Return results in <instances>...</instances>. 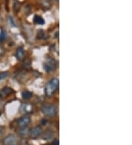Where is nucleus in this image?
I'll return each instance as SVG.
<instances>
[{
  "label": "nucleus",
  "instance_id": "obj_1",
  "mask_svg": "<svg viewBox=\"0 0 132 145\" xmlns=\"http://www.w3.org/2000/svg\"><path fill=\"white\" fill-rule=\"evenodd\" d=\"M59 84H60V82L57 78H52L51 80H50L46 84V88H45V92H46V95H52L53 94L56 92V89H58Z\"/></svg>",
  "mask_w": 132,
  "mask_h": 145
},
{
  "label": "nucleus",
  "instance_id": "obj_2",
  "mask_svg": "<svg viewBox=\"0 0 132 145\" xmlns=\"http://www.w3.org/2000/svg\"><path fill=\"white\" fill-rule=\"evenodd\" d=\"M41 111L44 115L47 117H55L57 112V108L56 106L53 104H44L41 108Z\"/></svg>",
  "mask_w": 132,
  "mask_h": 145
},
{
  "label": "nucleus",
  "instance_id": "obj_3",
  "mask_svg": "<svg viewBox=\"0 0 132 145\" xmlns=\"http://www.w3.org/2000/svg\"><path fill=\"white\" fill-rule=\"evenodd\" d=\"M18 142V138L12 134L7 135L3 139L4 145H16Z\"/></svg>",
  "mask_w": 132,
  "mask_h": 145
},
{
  "label": "nucleus",
  "instance_id": "obj_4",
  "mask_svg": "<svg viewBox=\"0 0 132 145\" xmlns=\"http://www.w3.org/2000/svg\"><path fill=\"white\" fill-rule=\"evenodd\" d=\"M30 122H31V117L28 115H25V116H23L21 118H19V120H18V126L20 128L27 127Z\"/></svg>",
  "mask_w": 132,
  "mask_h": 145
},
{
  "label": "nucleus",
  "instance_id": "obj_5",
  "mask_svg": "<svg viewBox=\"0 0 132 145\" xmlns=\"http://www.w3.org/2000/svg\"><path fill=\"white\" fill-rule=\"evenodd\" d=\"M56 62L55 59H49L44 63V69L47 72H51L56 68Z\"/></svg>",
  "mask_w": 132,
  "mask_h": 145
},
{
  "label": "nucleus",
  "instance_id": "obj_6",
  "mask_svg": "<svg viewBox=\"0 0 132 145\" xmlns=\"http://www.w3.org/2000/svg\"><path fill=\"white\" fill-rule=\"evenodd\" d=\"M43 133V129L40 126H36L30 130V136L32 138H36L41 136Z\"/></svg>",
  "mask_w": 132,
  "mask_h": 145
},
{
  "label": "nucleus",
  "instance_id": "obj_7",
  "mask_svg": "<svg viewBox=\"0 0 132 145\" xmlns=\"http://www.w3.org/2000/svg\"><path fill=\"white\" fill-rule=\"evenodd\" d=\"M13 92V90L10 87H5L0 91V98L5 97V96H8Z\"/></svg>",
  "mask_w": 132,
  "mask_h": 145
},
{
  "label": "nucleus",
  "instance_id": "obj_8",
  "mask_svg": "<svg viewBox=\"0 0 132 145\" xmlns=\"http://www.w3.org/2000/svg\"><path fill=\"white\" fill-rule=\"evenodd\" d=\"M30 130L27 127H21V128L19 129V131H18V134H19V136H21V137H24V138L30 136Z\"/></svg>",
  "mask_w": 132,
  "mask_h": 145
},
{
  "label": "nucleus",
  "instance_id": "obj_9",
  "mask_svg": "<svg viewBox=\"0 0 132 145\" xmlns=\"http://www.w3.org/2000/svg\"><path fill=\"white\" fill-rule=\"evenodd\" d=\"M16 58L18 59V60H21V59H23L24 57V51L21 47L20 48H18L17 51H16Z\"/></svg>",
  "mask_w": 132,
  "mask_h": 145
},
{
  "label": "nucleus",
  "instance_id": "obj_10",
  "mask_svg": "<svg viewBox=\"0 0 132 145\" xmlns=\"http://www.w3.org/2000/svg\"><path fill=\"white\" fill-rule=\"evenodd\" d=\"M53 136H54V133L51 131L48 130L43 134L42 138L45 140H50L53 138Z\"/></svg>",
  "mask_w": 132,
  "mask_h": 145
},
{
  "label": "nucleus",
  "instance_id": "obj_11",
  "mask_svg": "<svg viewBox=\"0 0 132 145\" xmlns=\"http://www.w3.org/2000/svg\"><path fill=\"white\" fill-rule=\"evenodd\" d=\"M34 21H35V24H43L45 23L44 19L41 17L40 16H35L34 17Z\"/></svg>",
  "mask_w": 132,
  "mask_h": 145
},
{
  "label": "nucleus",
  "instance_id": "obj_12",
  "mask_svg": "<svg viewBox=\"0 0 132 145\" xmlns=\"http://www.w3.org/2000/svg\"><path fill=\"white\" fill-rule=\"evenodd\" d=\"M32 97V92H30V91H24V92H22V97H23V99L24 100H29L30 99L31 97Z\"/></svg>",
  "mask_w": 132,
  "mask_h": 145
},
{
  "label": "nucleus",
  "instance_id": "obj_13",
  "mask_svg": "<svg viewBox=\"0 0 132 145\" xmlns=\"http://www.w3.org/2000/svg\"><path fill=\"white\" fill-rule=\"evenodd\" d=\"M6 37H7L6 32L4 30L1 31V32H0V42H4L6 40Z\"/></svg>",
  "mask_w": 132,
  "mask_h": 145
},
{
  "label": "nucleus",
  "instance_id": "obj_14",
  "mask_svg": "<svg viewBox=\"0 0 132 145\" xmlns=\"http://www.w3.org/2000/svg\"><path fill=\"white\" fill-rule=\"evenodd\" d=\"M8 76V72H3L0 73V81L6 78Z\"/></svg>",
  "mask_w": 132,
  "mask_h": 145
},
{
  "label": "nucleus",
  "instance_id": "obj_15",
  "mask_svg": "<svg viewBox=\"0 0 132 145\" xmlns=\"http://www.w3.org/2000/svg\"><path fill=\"white\" fill-rule=\"evenodd\" d=\"M52 145H60V142L57 139H55L52 142Z\"/></svg>",
  "mask_w": 132,
  "mask_h": 145
},
{
  "label": "nucleus",
  "instance_id": "obj_16",
  "mask_svg": "<svg viewBox=\"0 0 132 145\" xmlns=\"http://www.w3.org/2000/svg\"><path fill=\"white\" fill-rule=\"evenodd\" d=\"M4 132H5V128H4V127L0 126V135L3 134Z\"/></svg>",
  "mask_w": 132,
  "mask_h": 145
},
{
  "label": "nucleus",
  "instance_id": "obj_17",
  "mask_svg": "<svg viewBox=\"0 0 132 145\" xmlns=\"http://www.w3.org/2000/svg\"><path fill=\"white\" fill-rule=\"evenodd\" d=\"M53 1H56V2H57V1H59V0H53Z\"/></svg>",
  "mask_w": 132,
  "mask_h": 145
},
{
  "label": "nucleus",
  "instance_id": "obj_18",
  "mask_svg": "<svg viewBox=\"0 0 132 145\" xmlns=\"http://www.w3.org/2000/svg\"><path fill=\"white\" fill-rule=\"evenodd\" d=\"M1 114H2V112H1V111H0V115H1Z\"/></svg>",
  "mask_w": 132,
  "mask_h": 145
}]
</instances>
